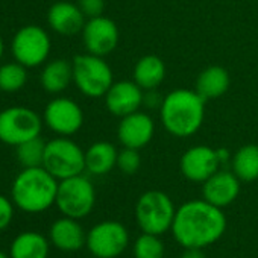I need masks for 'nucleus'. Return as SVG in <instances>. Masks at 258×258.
I'll use <instances>...</instances> for the list:
<instances>
[{
	"mask_svg": "<svg viewBox=\"0 0 258 258\" xmlns=\"http://www.w3.org/2000/svg\"><path fill=\"white\" fill-rule=\"evenodd\" d=\"M176 210L172 199L160 191L149 190L143 193L136 205V216L143 232L160 235L172 228Z\"/></svg>",
	"mask_w": 258,
	"mask_h": 258,
	"instance_id": "423d86ee",
	"label": "nucleus"
},
{
	"mask_svg": "<svg viewBox=\"0 0 258 258\" xmlns=\"http://www.w3.org/2000/svg\"><path fill=\"white\" fill-rule=\"evenodd\" d=\"M58 184L59 181L43 166L26 167L13 182V202L25 213H43L56 202Z\"/></svg>",
	"mask_w": 258,
	"mask_h": 258,
	"instance_id": "7ed1b4c3",
	"label": "nucleus"
},
{
	"mask_svg": "<svg viewBox=\"0 0 258 258\" xmlns=\"http://www.w3.org/2000/svg\"><path fill=\"white\" fill-rule=\"evenodd\" d=\"M43 118L52 133L61 137H70L82 127L84 111L73 99L56 97L46 105Z\"/></svg>",
	"mask_w": 258,
	"mask_h": 258,
	"instance_id": "9b49d317",
	"label": "nucleus"
},
{
	"mask_svg": "<svg viewBox=\"0 0 258 258\" xmlns=\"http://www.w3.org/2000/svg\"><path fill=\"white\" fill-rule=\"evenodd\" d=\"M216 152H217V157H219L220 164H225L231 158V152L226 148H219V149H216Z\"/></svg>",
	"mask_w": 258,
	"mask_h": 258,
	"instance_id": "473e14b6",
	"label": "nucleus"
},
{
	"mask_svg": "<svg viewBox=\"0 0 258 258\" xmlns=\"http://www.w3.org/2000/svg\"><path fill=\"white\" fill-rule=\"evenodd\" d=\"M73 64V82L87 97H102L114 84L112 70L103 56L93 53L76 55Z\"/></svg>",
	"mask_w": 258,
	"mask_h": 258,
	"instance_id": "20e7f679",
	"label": "nucleus"
},
{
	"mask_svg": "<svg viewBox=\"0 0 258 258\" xmlns=\"http://www.w3.org/2000/svg\"><path fill=\"white\" fill-rule=\"evenodd\" d=\"M129 235L120 222L106 220L91 228L87 235L88 250L97 258H115L127 246Z\"/></svg>",
	"mask_w": 258,
	"mask_h": 258,
	"instance_id": "9d476101",
	"label": "nucleus"
},
{
	"mask_svg": "<svg viewBox=\"0 0 258 258\" xmlns=\"http://www.w3.org/2000/svg\"><path fill=\"white\" fill-rule=\"evenodd\" d=\"M166 78V66L160 56L146 55L134 67V82L143 90H157Z\"/></svg>",
	"mask_w": 258,
	"mask_h": 258,
	"instance_id": "4be33fe9",
	"label": "nucleus"
},
{
	"mask_svg": "<svg viewBox=\"0 0 258 258\" xmlns=\"http://www.w3.org/2000/svg\"><path fill=\"white\" fill-rule=\"evenodd\" d=\"M220 161L216 149L208 146H195L184 152L179 161L182 175L191 182H205L219 170Z\"/></svg>",
	"mask_w": 258,
	"mask_h": 258,
	"instance_id": "4468645a",
	"label": "nucleus"
},
{
	"mask_svg": "<svg viewBox=\"0 0 258 258\" xmlns=\"http://www.w3.org/2000/svg\"><path fill=\"white\" fill-rule=\"evenodd\" d=\"M226 229L222 208L204 201H188L176 210L172 231L176 241L188 247L202 249L216 243Z\"/></svg>",
	"mask_w": 258,
	"mask_h": 258,
	"instance_id": "f257e3e1",
	"label": "nucleus"
},
{
	"mask_svg": "<svg viewBox=\"0 0 258 258\" xmlns=\"http://www.w3.org/2000/svg\"><path fill=\"white\" fill-rule=\"evenodd\" d=\"M82 43L88 53L106 56L118 44V28L108 17H94L85 22L82 29Z\"/></svg>",
	"mask_w": 258,
	"mask_h": 258,
	"instance_id": "f8f14e48",
	"label": "nucleus"
},
{
	"mask_svg": "<svg viewBox=\"0 0 258 258\" xmlns=\"http://www.w3.org/2000/svg\"><path fill=\"white\" fill-rule=\"evenodd\" d=\"M14 217V202L7 196L0 195V231L7 229Z\"/></svg>",
	"mask_w": 258,
	"mask_h": 258,
	"instance_id": "c756f323",
	"label": "nucleus"
},
{
	"mask_svg": "<svg viewBox=\"0 0 258 258\" xmlns=\"http://www.w3.org/2000/svg\"><path fill=\"white\" fill-rule=\"evenodd\" d=\"M142 166V158L139 154V149L131 148H123L117 155V167L126 173V175H134L139 172Z\"/></svg>",
	"mask_w": 258,
	"mask_h": 258,
	"instance_id": "cd10ccee",
	"label": "nucleus"
},
{
	"mask_svg": "<svg viewBox=\"0 0 258 258\" xmlns=\"http://www.w3.org/2000/svg\"><path fill=\"white\" fill-rule=\"evenodd\" d=\"M73 82V64L67 59L58 58L46 62L40 75L41 87L50 94H59Z\"/></svg>",
	"mask_w": 258,
	"mask_h": 258,
	"instance_id": "6ab92c4d",
	"label": "nucleus"
},
{
	"mask_svg": "<svg viewBox=\"0 0 258 258\" xmlns=\"http://www.w3.org/2000/svg\"><path fill=\"white\" fill-rule=\"evenodd\" d=\"M43 167L58 181L82 175L85 170V152L69 137H56L46 143Z\"/></svg>",
	"mask_w": 258,
	"mask_h": 258,
	"instance_id": "39448f33",
	"label": "nucleus"
},
{
	"mask_svg": "<svg viewBox=\"0 0 258 258\" xmlns=\"http://www.w3.org/2000/svg\"><path fill=\"white\" fill-rule=\"evenodd\" d=\"M49 241L40 232L28 231L19 234L11 243V258H47Z\"/></svg>",
	"mask_w": 258,
	"mask_h": 258,
	"instance_id": "5701e85b",
	"label": "nucleus"
},
{
	"mask_svg": "<svg viewBox=\"0 0 258 258\" xmlns=\"http://www.w3.org/2000/svg\"><path fill=\"white\" fill-rule=\"evenodd\" d=\"M117 149L108 142H96L85 151V170L91 175H106L117 166Z\"/></svg>",
	"mask_w": 258,
	"mask_h": 258,
	"instance_id": "412c9836",
	"label": "nucleus"
},
{
	"mask_svg": "<svg viewBox=\"0 0 258 258\" xmlns=\"http://www.w3.org/2000/svg\"><path fill=\"white\" fill-rule=\"evenodd\" d=\"M143 88L134 81H120L114 82L103 97L106 109L112 115L121 118L140 109L143 105Z\"/></svg>",
	"mask_w": 258,
	"mask_h": 258,
	"instance_id": "2eb2a0df",
	"label": "nucleus"
},
{
	"mask_svg": "<svg viewBox=\"0 0 258 258\" xmlns=\"http://www.w3.org/2000/svg\"><path fill=\"white\" fill-rule=\"evenodd\" d=\"M78 7L87 19H94L103 14L105 0H78Z\"/></svg>",
	"mask_w": 258,
	"mask_h": 258,
	"instance_id": "c85d7f7f",
	"label": "nucleus"
},
{
	"mask_svg": "<svg viewBox=\"0 0 258 258\" xmlns=\"http://www.w3.org/2000/svg\"><path fill=\"white\" fill-rule=\"evenodd\" d=\"M44 151H46V143L40 139H31L19 146H16V157L19 163L26 167H40L43 166L44 161Z\"/></svg>",
	"mask_w": 258,
	"mask_h": 258,
	"instance_id": "a878e982",
	"label": "nucleus"
},
{
	"mask_svg": "<svg viewBox=\"0 0 258 258\" xmlns=\"http://www.w3.org/2000/svg\"><path fill=\"white\" fill-rule=\"evenodd\" d=\"M41 117L28 106H10L0 111V142L19 146L31 139L40 137Z\"/></svg>",
	"mask_w": 258,
	"mask_h": 258,
	"instance_id": "0eeeda50",
	"label": "nucleus"
},
{
	"mask_svg": "<svg viewBox=\"0 0 258 258\" xmlns=\"http://www.w3.org/2000/svg\"><path fill=\"white\" fill-rule=\"evenodd\" d=\"M161 121L166 131L178 139L196 134L205 118V100L196 90L178 88L164 96L161 108Z\"/></svg>",
	"mask_w": 258,
	"mask_h": 258,
	"instance_id": "f03ea898",
	"label": "nucleus"
},
{
	"mask_svg": "<svg viewBox=\"0 0 258 258\" xmlns=\"http://www.w3.org/2000/svg\"><path fill=\"white\" fill-rule=\"evenodd\" d=\"M4 52H5V43H4V38L0 35V59L4 56Z\"/></svg>",
	"mask_w": 258,
	"mask_h": 258,
	"instance_id": "72a5a7b5",
	"label": "nucleus"
},
{
	"mask_svg": "<svg viewBox=\"0 0 258 258\" xmlns=\"http://www.w3.org/2000/svg\"><path fill=\"white\" fill-rule=\"evenodd\" d=\"M0 258H8V255L4 250H0Z\"/></svg>",
	"mask_w": 258,
	"mask_h": 258,
	"instance_id": "f704fd0d",
	"label": "nucleus"
},
{
	"mask_svg": "<svg viewBox=\"0 0 258 258\" xmlns=\"http://www.w3.org/2000/svg\"><path fill=\"white\" fill-rule=\"evenodd\" d=\"M163 99L157 90H148L143 96V105H146L148 108H161V103H163Z\"/></svg>",
	"mask_w": 258,
	"mask_h": 258,
	"instance_id": "7c9ffc66",
	"label": "nucleus"
},
{
	"mask_svg": "<svg viewBox=\"0 0 258 258\" xmlns=\"http://www.w3.org/2000/svg\"><path fill=\"white\" fill-rule=\"evenodd\" d=\"M155 134V123L148 112L140 109L120 118L117 127V139L123 148L142 149L151 143Z\"/></svg>",
	"mask_w": 258,
	"mask_h": 258,
	"instance_id": "ddd939ff",
	"label": "nucleus"
},
{
	"mask_svg": "<svg viewBox=\"0 0 258 258\" xmlns=\"http://www.w3.org/2000/svg\"><path fill=\"white\" fill-rule=\"evenodd\" d=\"M202 184L204 199L219 208L232 204L240 193V179L234 172L217 170Z\"/></svg>",
	"mask_w": 258,
	"mask_h": 258,
	"instance_id": "dca6fc26",
	"label": "nucleus"
},
{
	"mask_svg": "<svg viewBox=\"0 0 258 258\" xmlns=\"http://www.w3.org/2000/svg\"><path fill=\"white\" fill-rule=\"evenodd\" d=\"M85 22L87 17L82 14L78 4H72L67 0L55 2L47 11V23L50 29L59 35L70 37L82 32Z\"/></svg>",
	"mask_w": 258,
	"mask_h": 258,
	"instance_id": "f3484780",
	"label": "nucleus"
},
{
	"mask_svg": "<svg viewBox=\"0 0 258 258\" xmlns=\"http://www.w3.org/2000/svg\"><path fill=\"white\" fill-rule=\"evenodd\" d=\"M232 170L240 181L250 182L258 179V146H241L232 157Z\"/></svg>",
	"mask_w": 258,
	"mask_h": 258,
	"instance_id": "b1692460",
	"label": "nucleus"
},
{
	"mask_svg": "<svg viewBox=\"0 0 258 258\" xmlns=\"http://www.w3.org/2000/svg\"><path fill=\"white\" fill-rule=\"evenodd\" d=\"M231 84L229 73L220 66H211L201 72L196 79V93L207 102L223 96Z\"/></svg>",
	"mask_w": 258,
	"mask_h": 258,
	"instance_id": "aec40b11",
	"label": "nucleus"
},
{
	"mask_svg": "<svg viewBox=\"0 0 258 258\" xmlns=\"http://www.w3.org/2000/svg\"><path fill=\"white\" fill-rule=\"evenodd\" d=\"M28 82L26 67L20 62H5L0 66V91L16 93L20 91Z\"/></svg>",
	"mask_w": 258,
	"mask_h": 258,
	"instance_id": "393cba45",
	"label": "nucleus"
},
{
	"mask_svg": "<svg viewBox=\"0 0 258 258\" xmlns=\"http://www.w3.org/2000/svg\"><path fill=\"white\" fill-rule=\"evenodd\" d=\"M181 258H207V256L204 255V252H202L201 249L188 247V249L181 255Z\"/></svg>",
	"mask_w": 258,
	"mask_h": 258,
	"instance_id": "2f4dec72",
	"label": "nucleus"
},
{
	"mask_svg": "<svg viewBox=\"0 0 258 258\" xmlns=\"http://www.w3.org/2000/svg\"><path fill=\"white\" fill-rule=\"evenodd\" d=\"M96 202V191L88 178L76 175L59 181L56 193L58 210L72 219H82L88 216Z\"/></svg>",
	"mask_w": 258,
	"mask_h": 258,
	"instance_id": "1a4fd4ad",
	"label": "nucleus"
},
{
	"mask_svg": "<svg viewBox=\"0 0 258 258\" xmlns=\"http://www.w3.org/2000/svg\"><path fill=\"white\" fill-rule=\"evenodd\" d=\"M50 37L38 25H26L20 28L11 41L14 61L20 62L26 69L43 66L50 55Z\"/></svg>",
	"mask_w": 258,
	"mask_h": 258,
	"instance_id": "6e6552de",
	"label": "nucleus"
},
{
	"mask_svg": "<svg viewBox=\"0 0 258 258\" xmlns=\"http://www.w3.org/2000/svg\"><path fill=\"white\" fill-rule=\"evenodd\" d=\"M50 240L58 249L64 252L79 250L87 243L85 232L78 223V219H72L67 216L53 222V225L50 226Z\"/></svg>",
	"mask_w": 258,
	"mask_h": 258,
	"instance_id": "a211bd4d",
	"label": "nucleus"
},
{
	"mask_svg": "<svg viewBox=\"0 0 258 258\" xmlns=\"http://www.w3.org/2000/svg\"><path fill=\"white\" fill-rule=\"evenodd\" d=\"M136 258H163L164 256V244L155 234L143 232L134 246Z\"/></svg>",
	"mask_w": 258,
	"mask_h": 258,
	"instance_id": "bb28decb",
	"label": "nucleus"
}]
</instances>
